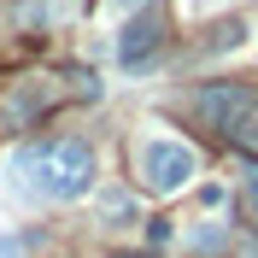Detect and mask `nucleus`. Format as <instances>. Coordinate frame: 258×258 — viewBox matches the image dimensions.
<instances>
[{"label": "nucleus", "mask_w": 258, "mask_h": 258, "mask_svg": "<svg viewBox=\"0 0 258 258\" xmlns=\"http://www.w3.org/2000/svg\"><path fill=\"white\" fill-rule=\"evenodd\" d=\"M135 176L147 194H182L200 176V153L188 141H170V135H153V141L135 147Z\"/></svg>", "instance_id": "2"}, {"label": "nucleus", "mask_w": 258, "mask_h": 258, "mask_svg": "<svg viewBox=\"0 0 258 258\" xmlns=\"http://www.w3.org/2000/svg\"><path fill=\"white\" fill-rule=\"evenodd\" d=\"M0 258H24V241L18 235H0Z\"/></svg>", "instance_id": "8"}, {"label": "nucleus", "mask_w": 258, "mask_h": 258, "mask_svg": "<svg viewBox=\"0 0 258 258\" xmlns=\"http://www.w3.org/2000/svg\"><path fill=\"white\" fill-rule=\"evenodd\" d=\"M123 6H147V0H123Z\"/></svg>", "instance_id": "9"}, {"label": "nucleus", "mask_w": 258, "mask_h": 258, "mask_svg": "<svg viewBox=\"0 0 258 258\" xmlns=\"http://www.w3.org/2000/svg\"><path fill=\"white\" fill-rule=\"evenodd\" d=\"M200 117H206L211 129H223V135H235V129L252 117V94L246 88H229V82H211V88H200Z\"/></svg>", "instance_id": "3"}, {"label": "nucleus", "mask_w": 258, "mask_h": 258, "mask_svg": "<svg viewBox=\"0 0 258 258\" xmlns=\"http://www.w3.org/2000/svg\"><path fill=\"white\" fill-rule=\"evenodd\" d=\"M241 194H246V206H252V217H258V164L241 170Z\"/></svg>", "instance_id": "7"}, {"label": "nucleus", "mask_w": 258, "mask_h": 258, "mask_svg": "<svg viewBox=\"0 0 258 258\" xmlns=\"http://www.w3.org/2000/svg\"><path fill=\"white\" fill-rule=\"evenodd\" d=\"M159 47H164V30H159L153 12L129 18L123 30H117V64H123V71H147V64L159 59Z\"/></svg>", "instance_id": "4"}, {"label": "nucleus", "mask_w": 258, "mask_h": 258, "mask_svg": "<svg viewBox=\"0 0 258 258\" xmlns=\"http://www.w3.org/2000/svg\"><path fill=\"white\" fill-rule=\"evenodd\" d=\"M35 106H41V88H18L12 100H0V135H18L35 117Z\"/></svg>", "instance_id": "5"}, {"label": "nucleus", "mask_w": 258, "mask_h": 258, "mask_svg": "<svg viewBox=\"0 0 258 258\" xmlns=\"http://www.w3.org/2000/svg\"><path fill=\"white\" fill-rule=\"evenodd\" d=\"M229 141L241 147V153H252V164H258V117H246V123L235 129V135H229Z\"/></svg>", "instance_id": "6"}, {"label": "nucleus", "mask_w": 258, "mask_h": 258, "mask_svg": "<svg viewBox=\"0 0 258 258\" xmlns=\"http://www.w3.org/2000/svg\"><path fill=\"white\" fill-rule=\"evenodd\" d=\"M117 258H129V252H117Z\"/></svg>", "instance_id": "10"}, {"label": "nucleus", "mask_w": 258, "mask_h": 258, "mask_svg": "<svg viewBox=\"0 0 258 258\" xmlns=\"http://www.w3.org/2000/svg\"><path fill=\"white\" fill-rule=\"evenodd\" d=\"M12 182L30 200H82L94 188V147L82 135H53L12 153Z\"/></svg>", "instance_id": "1"}]
</instances>
